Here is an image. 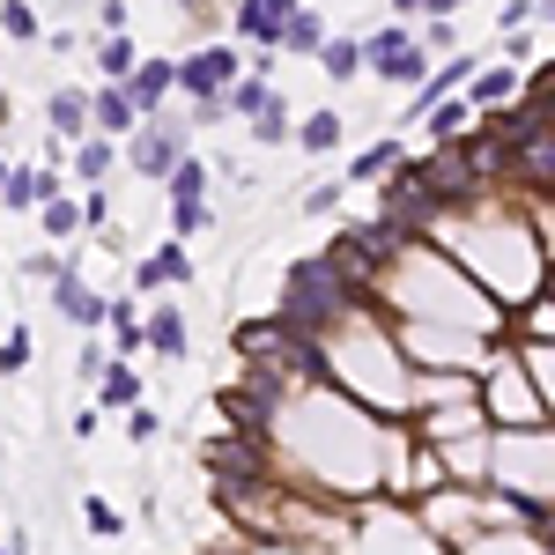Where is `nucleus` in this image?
<instances>
[{
  "label": "nucleus",
  "mask_w": 555,
  "mask_h": 555,
  "mask_svg": "<svg viewBox=\"0 0 555 555\" xmlns=\"http://www.w3.org/2000/svg\"><path fill=\"white\" fill-rule=\"evenodd\" d=\"M348 311H363V289L341 282L326 253L297 259V267L282 274V304H274L282 326H297V334H319V341H326V334H341V326H348Z\"/></svg>",
  "instance_id": "1"
},
{
  "label": "nucleus",
  "mask_w": 555,
  "mask_h": 555,
  "mask_svg": "<svg viewBox=\"0 0 555 555\" xmlns=\"http://www.w3.org/2000/svg\"><path fill=\"white\" fill-rule=\"evenodd\" d=\"M363 67H371L378 82H392V89H423L429 75H437V52L423 44V30H408V23L392 15L385 30L363 38Z\"/></svg>",
  "instance_id": "2"
},
{
  "label": "nucleus",
  "mask_w": 555,
  "mask_h": 555,
  "mask_svg": "<svg viewBox=\"0 0 555 555\" xmlns=\"http://www.w3.org/2000/svg\"><path fill=\"white\" fill-rule=\"evenodd\" d=\"M178 156H193V119H178V112H156L127 133V171L149 185H164L178 171Z\"/></svg>",
  "instance_id": "3"
},
{
  "label": "nucleus",
  "mask_w": 555,
  "mask_h": 555,
  "mask_svg": "<svg viewBox=\"0 0 555 555\" xmlns=\"http://www.w3.org/2000/svg\"><path fill=\"white\" fill-rule=\"evenodd\" d=\"M237 75H245V60L222 38H208V44H193V52L178 60V96H193V104H201V96H230Z\"/></svg>",
  "instance_id": "4"
},
{
  "label": "nucleus",
  "mask_w": 555,
  "mask_h": 555,
  "mask_svg": "<svg viewBox=\"0 0 555 555\" xmlns=\"http://www.w3.org/2000/svg\"><path fill=\"white\" fill-rule=\"evenodd\" d=\"M208 474L222 481V496L237 504V496H245V489H259V481H267L274 467L259 460V437H245V429H237V437H222V444H208Z\"/></svg>",
  "instance_id": "5"
},
{
  "label": "nucleus",
  "mask_w": 555,
  "mask_h": 555,
  "mask_svg": "<svg viewBox=\"0 0 555 555\" xmlns=\"http://www.w3.org/2000/svg\"><path fill=\"white\" fill-rule=\"evenodd\" d=\"M326 259H334V274H341V282H356L363 297H371L385 274H392V267H385V259L371 253V237H363V230H341V237L326 245Z\"/></svg>",
  "instance_id": "6"
},
{
  "label": "nucleus",
  "mask_w": 555,
  "mask_h": 555,
  "mask_svg": "<svg viewBox=\"0 0 555 555\" xmlns=\"http://www.w3.org/2000/svg\"><path fill=\"white\" fill-rule=\"evenodd\" d=\"M178 282H193V259H185V237H164L156 253L133 267V289L141 297H156V289H178Z\"/></svg>",
  "instance_id": "7"
},
{
  "label": "nucleus",
  "mask_w": 555,
  "mask_h": 555,
  "mask_svg": "<svg viewBox=\"0 0 555 555\" xmlns=\"http://www.w3.org/2000/svg\"><path fill=\"white\" fill-rule=\"evenodd\" d=\"M44 127H52V141H82V133H96L89 89H52V96H44Z\"/></svg>",
  "instance_id": "8"
},
{
  "label": "nucleus",
  "mask_w": 555,
  "mask_h": 555,
  "mask_svg": "<svg viewBox=\"0 0 555 555\" xmlns=\"http://www.w3.org/2000/svg\"><path fill=\"white\" fill-rule=\"evenodd\" d=\"M67 164H75V185H104L112 164H127V141H119V133H82Z\"/></svg>",
  "instance_id": "9"
},
{
  "label": "nucleus",
  "mask_w": 555,
  "mask_h": 555,
  "mask_svg": "<svg viewBox=\"0 0 555 555\" xmlns=\"http://www.w3.org/2000/svg\"><path fill=\"white\" fill-rule=\"evenodd\" d=\"M133 112H141V119H156V112H164V96H178V60H156V52H149V60H141V67H133Z\"/></svg>",
  "instance_id": "10"
},
{
  "label": "nucleus",
  "mask_w": 555,
  "mask_h": 555,
  "mask_svg": "<svg viewBox=\"0 0 555 555\" xmlns=\"http://www.w3.org/2000/svg\"><path fill=\"white\" fill-rule=\"evenodd\" d=\"M52 311H60L67 326H104V311H112V304H104V297H96V289L82 282V274L67 267V274L52 282Z\"/></svg>",
  "instance_id": "11"
},
{
  "label": "nucleus",
  "mask_w": 555,
  "mask_h": 555,
  "mask_svg": "<svg viewBox=\"0 0 555 555\" xmlns=\"http://www.w3.org/2000/svg\"><path fill=\"white\" fill-rule=\"evenodd\" d=\"M89 52H96V75H104V82H133V67L149 60L127 30H96V38H89Z\"/></svg>",
  "instance_id": "12"
},
{
  "label": "nucleus",
  "mask_w": 555,
  "mask_h": 555,
  "mask_svg": "<svg viewBox=\"0 0 555 555\" xmlns=\"http://www.w3.org/2000/svg\"><path fill=\"white\" fill-rule=\"evenodd\" d=\"M89 112H96V133H119V141L141 127V112H133V89H127V82L89 89Z\"/></svg>",
  "instance_id": "13"
},
{
  "label": "nucleus",
  "mask_w": 555,
  "mask_h": 555,
  "mask_svg": "<svg viewBox=\"0 0 555 555\" xmlns=\"http://www.w3.org/2000/svg\"><path fill=\"white\" fill-rule=\"evenodd\" d=\"M512 96H518V60H496V67H481V75L467 82V104H474V112H504Z\"/></svg>",
  "instance_id": "14"
},
{
  "label": "nucleus",
  "mask_w": 555,
  "mask_h": 555,
  "mask_svg": "<svg viewBox=\"0 0 555 555\" xmlns=\"http://www.w3.org/2000/svg\"><path fill=\"white\" fill-rule=\"evenodd\" d=\"M230 30L253 38L259 52H282V15H274L267 0H237V8H230Z\"/></svg>",
  "instance_id": "15"
},
{
  "label": "nucleus",
  "mask_w": 555,
  "mask_h": 555,
  "mask_svg": "<svg viewBox=\"0 0 555 555\" xmlns=\"http://www.w3.org/2000/svg\"><path fill=\"white\" fill-rule=\"evenodd\" d=\"M141 334H149V348H156L164 363H178V356H185V311H178V304H156V311L141 319Z\"/></svg>",
  "instance_id": "16"
},
{
  "label": "nucleus",
  "mask_w": 555,
  "mask_h": 555,
  "mask_svg": "<svg viewBox=\"0 0 555 555\" xmlns=\"http://www.w3.org/2000/svg\"><path fill=\"white\" fill-rule=\"evenodd\" d=\"M30 222H38L44 237H75V230H89V208L75 201V193H52V201H38Z\"/></svg>",
  "instance_id": "17"
},
{
  "label": "nucleus",
  "mask_w": 555,
  "mask_h": 555,
  "mask_svg": "<svg viewBox=\"0 0 555 555\" xmlns=\"http://www.w3.org/2000/svg\"><path fill=\"white\" fill-rule=\"evenodd\" d=\"M38 201H44V171H38V164H15V171H8V185H0V208L38 215Z\"/></svg>",
  "instance_id": "18"
},
{
  "label": "nucleus",
  "mask_w": 555,
  "mask_h": 555,
  "mask_svg": "<svg viewBox=\"0 0 555 555\" xmlns=\"http://www.w3.org/2000/svg\"><path fill=\"white\" fill-rule=\"evenodd\" d=\"M96 385H104V392H96V408H141V378H133V363H127V356H112Z\"/></svg>",
  "instance_id": "19"
},
{
  "label": "nucleus",
  "mask_w": 555,
  "mask_h": 555,
  "mask_svg": "<svg viewBox=\"0 0 555 555\" xmlns=\"http://www.w3.org/2000/svg\"><path fill=\"white\" fill-rule=\"evenodd\" d=\"M208 164H201V156H178V171L171 178H164V201H171V208H178V201H208Z\"/></svg>",
  "instance_id": "20"
},
{
  "label": "nucleus",
  "mask_w": 555,
  "mask_h": 555,
  "mask_svg": "<svg viewBox=\"0 0 555 555\" xmlns=\"http://www.w3.org/2000/svg\"><path fill=\"white\" fill-rule=\"evenodd\" d=\"M0 38H8V44H38L44 38L38 8H30V0H0Z\"/></svg>",
  "instance_id": "21"
},
{
  "label": "nucleus",
  "mask_w": 555,
  "mask_h": 555,
  "mask_svg": "<svg viewBox=\"0 0 555 555\" xmlns=\"http://www.w3.org/2000/svg\"><path fill=\"white\" fill-rule=\"evenodd\" d=\"M104 326H112V348H119V356L149 348V334H141V311H133V297H119V304H112V311H104Z\"/></svg>",
  "instance_id": "22"
},
{
  "label": "nucleus",
  "mask_w": 555,
  "mask_h": 555,
  "mask_svg": "<svg viewBox=\"0 0 555 555\" xmlns=\"http://www.w3.org/2000/svg\"><path fill=\"white\" fill-rule=\"evenodd\" d=\"M319 67H326L334 82L363 75V38H326V44H319Z\"/></svg>",
  "instance_id": "23"
},
{
  "label": "nucleus",
  "mask_w": 555,
  "mask_h": 555,
  "mask_svg": "<svg viewBox=\"0 0 555 555\" xmlns=\"http://www.w3.org/2000/svg\"><path fill=\"white\" fill-rule=\"evenodd\" d=\"M319 44H326V23H319L311 8L282 15V52H319Z\"/></svg>",
  "instance_id": "24"
},
{
  "label": "nucleus",
  "mask_w": 555,
  "mask_h": 555,
  "mask_svg": "<svg viewBox=\"0 0 555 555\" xmlns=\"http://www.w3.org/2000/svg\"><path fill=\"white\" fill-rule=\"evenodd\" d=\"M267 104H274V82H267V75H237V82H230V112H237V119H259Z\"/></svg>",
  "instance_id": "25"
},
{
  "label": "nucleus",
  "mask_w": 555,
  "mask_h": 555,
  "mask_svg": "<svg viewBox=\"0 0 555 555\" xmlns=\"http://www.w3.org/2000/svg\"><path fill=\"white\" fill-rule=\"evenodd\" d=\"M400 164H408V149H400V141H371V149L348 164V178H385V171H400Z\"/></svg>",
  "instance_id": "26"
},
{
  "label": "nucleus",
  "mask_w": 555,
  "mask_h": 555,
  "mask_svg": "<svg viewBox=\"0 0 555 555\" xmlns=\"http://www.w3.org/2000/svg\"><path fill=\"white\" fill-rule=\"evenodd\" d=\"M467 127H474V104H467V96H444V104L429 112V133H437V141H460Z\"/></svg>",
  "instance_id": "27"
},
{
  "label": "nucleus",
  "mask_w": 555,
  "mask_h": 555,
  "mask_svg": "<svg viewBox=\"0 0 555 555\" xmlns=\"http://www.w3.org/2000/svg\"><path fill=\"white\" fill-rule=\"evenodd\" d=\"M297 141L311 149V156H326V149L341 141V112H311V119H297Z\"/></svg>",
  "instance_id": "28"
},
{
  "label": "nucleus",
  "mask_w": 555,
  "mask_h": 555,
  "mask_svg": "<svg viewBox=\"0 0 555 555\" xmlns=\"http://www.w3.org/2000/svg\"><path fill=\"white\" fill-rule=\"evenodd\" d=\"M82 526L96 533V541H119V533H127V512H112L104 496H82Z\"/></svg>",
  "instance_id": "29"
},
{
  "label": "nucleus",
  "mask_w": 555,
  "mask_h": 555,
  "mask_svg": "<svg viewBox=\"0 0 555 555\" xmlns=\"http://www.w3.org/2000/svg\"><path fill=\"white\" fill-rule=\"evenodd\" d=\"M201 230H215V208L208 201H178L171 208V237H201Z\"/></svg>",
  "instance_id": "30"
},
{
  "label": "nucleus",
  "mask_w": 555,
  "mask_h": 555,
  "mask_svg": "<svg viewBox=\"0 0 555 555\" xmlns=\"http://www.w3.org/2000/svg\"><path fill=\"white\" fill-rule=\"evenodd\" d=\"M253 133H259V141H267V149H274L282 133H297V127H289V104H282V89H274V104H267V112H259V119H253Z\"/></svg>",
  "instance_id": "31"
},
{
  "label": "nucleus",
  "mask_w": 555,
  "mask_h": 555,
  "mask_svg": "<svg viewBox=\"0 0 555 555\" xmlns=\"http://www.w3.org/2000/svg\"><path fill=\"white\" fill-rule=\"evenodd\" d=\"M30 363V326H8V341H0V378H15Z\"/></svg>",
  "instance_id": "32"
},
{
  "label": "nucleus",
  "mask_w": 555,
  "mask_h": 555,
  "mask_svg": "<svg viewBox=\"0 0 555 555\" xmlns=\"http://www.w3.org/2000/svg\"><path fill=\"white\" fill-rule=\"evenodd\" d=\"M423 44H429V52H437V60H452V52H460V30H452V23H444V15H429Z\"/></svg>",
  "instance_id": "33"
},
{
  "label": "nucleus",
  "mask_w": 555,
  "mask_h": 555,
  "mask_svg": "<svg viewBox=\"0 0 555 555\" xmlns=\"http://www.w3.org/2000/svg\"><path fill=\"white\" fill-rule=\"evenodd\" d=\"M23 274H30V282H44V289H52V282H60V274H67V259H60V253H30V259H23Z\"/></svg>",
  "instance_id": "34"
},
{
  "label": "nucleus",
  "mask_w": 555,
  "mask_h": 555,
  "mask_svg": "<svg viewBox=\"0 0 555 555\" xmlns=\"http://www.w3.org/2000/svg\"><path fill=\"white\" fill-rule=\"evenodd\" d=\"M127 429H133V444H149V437L164 429V415H156V408H127Z\"/></svg>",
  "instance_id": "35"
},
{
  "label": "nucleus",
  "mask_w": 555,
  "mask_h": 555,
  "mask_svg": "<svg viewBox=\"0 0 555 555\" xmlns=\"http://www.w3.org/2000/svg\"><path fill=\"white\" fill-rule=\"evenodd\" d=\"M341 208V185H311V193H304V215H334Z\"/></svg>",
  "instance_id": "36"
},
{
  "label": "nucleus",
  "mask_w": 555,
  "mask_h": 555,
  "mask_svg": "<svg viewBox=\"0 0 555 555\" xmlns=\"http://www.w3.org/2000/svg\"><path fill=\"white\" fill-rule=\"evenodd\" d=\"M96 30H127V0H96Z\"/></svg>",
  "instance_id": "37"
},
{
  "label": "nucleus",
  "mask_w": 555,
  "mask_h": 555,
  "mask_svg": "<svg viewBox=\"0 0 555 555\" xmlns=\"http://www.w3.org/2000/svg\"><path fill=\"white\" fill-rule=\"evenodd\" d=\"M75 363H82V378H104V363H112V356H104V341H82Z\"/></svg>",
  "instance_id": "38"
},
{
  "label": "nucleus",
  "mask_w": 555,
  "mask_h": 555,
  "mask_svg": "<svg viewBox=\"0 0 555 555\" xmlns=\"http://www.w3.org/2000/svg\"><path fill=\"white\" fill-rule=\"evenodd\" d=\"M533 15H541V0H512V8H504V30H518V23H533Z\"/></svg>",
  "instance_id": "39"
},
{
  "label": "nucleus",
  "mask_w": 555,
  "mask_h": 555,
  "mask_svg": "<svg viewBox=\"0 0 555 555\" xmlns=\"http://www.w3.org/2000/svg\"><path fill=\"white\" fill-rule=\"evenodd\" d=\"M533 341H555V304H541V311H533Z\"/></svg>",
  "instance_id": "40"
},
{
  "label": "nucleus",
  "mask_w": 555,
  "mask_h": 555,
  "mask_svg": "<svg viewBox=\"0 0 555 555\" xmlns=\"http://www.w3.org/2000/svg\"><path fill=\"white\" fill-rule=\"evenodd\" d=\"M392 15H400V23H415V15H429V0H392Z\"/></svg>",
  "instance_id": "41"
},
{
  "label": "nucleus",
  "mask_w": 555,
  "mask_h": 555,
  "mask_svg": "<svg viewBox=\"0 0 555 555\" xmlns=\"http://www.w3.org/2000/svg\"><path fill=\"white\" fill-rule=\"evenodd\" d=\"M267 8H274V15H297V8H304V0H267Z\"/></svg>",
  "instance_id": "42"
},
{
  "label": "nucleus",
  "mask_w": 555,
  "mask_h": 555,
  "mask_svg": "<svg viewBox=\"0 0 555 555\" xmlns=\"http://www.w3.org/2000/svg\"><path fill=\"white\" fill-rule=\"evenodd\" d=\"M8 119H15V104H8V89H0V133H8Z\"/></svg>",
  "instance_id": "43"
},
{
  "label": "nucleus",
  "mask_w": 555,
  "mask_h": 555,
  "mask_svg": "<svg viewBox=\"0 0 555 555\" xmlns=\"http://www.w3.org/2000/svg\"><path fill=\"white\" fill-rule=\"evenodd\" d=\"M178 8H185V15H208V8H215V0H178Z\"/></svg>",
  "instance_id": "44"
},
{
  "label": "nucleus",
  "mask_w": 555,
  "mask_h": 555,
  "mask_svg": "<svg viewBox=\"0 0 555 555\" xmlns=\"http://www.w3.org/2000/svg\"><path fill=\"white\" fill-rule=\"evenodd\" d=\"M8 171H15V164H8V156H0V185H8Z\"/></svg>",
  "instance_id": "45"
},
{
  "label": "nucleus",
  "mask_w": 555,
  "mask_h": 555,
  "mask_svg": "<svg viewBox=\"0 0 555 555\" xmlns=\"http://www.w3.org/2000/svg\"><path fill=\"white\" fill-rule=\"evenodd\" d=\"M541 15H548V23H555V0H548V8H541Z\"/></svg>",
  "instance_id": "46"
},
{
  "label": "nucleus",
  "mask_w": 555,
  "mask_h": 555,
  "mask_svg": "<svg viewBox=\"0 0 555 555\" xmlns=\"http://www.w3.org/2000/svg\"><path fill=\"white\" fill-rule=\"evenodd\" d=\"M0 555H15V548H0Z\"/></svg>",
  "instance_id": "47"
},
{
  "label": "nucleus",
  "mask_w": 555,
  "mask_h": 555,
  "mask_svg": "<svg viewBox=\"0 0 555 555\" xmlns=\"http://www.w3.org/2000/svg\"><path fill=\"white\" fill-rule=\"evenodd\" d=\"M541 8H548V0H541Z\"/></svg>",
  "instance_id": "48"
},
{
  "label": "nucleus",
  "mask_w": 555,
  "mask_h": 555,
  "mask_svg": "<svg viewBox=\"0 0 555 555\" xmlns=\"http://www.w3.org/2000/svg\"><path fill=\"white\" fill-rule=\"evenodd\" d=\"M215 555H222V548H215Z\"/></svg>",
  "instance_id": "49"
}]
</instances>
